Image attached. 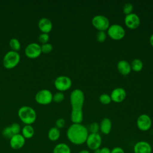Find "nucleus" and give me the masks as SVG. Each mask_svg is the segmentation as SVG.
I'll return each mask as SVG.
<instances>
[{
    "instance_id": "nucleus-1",
    "label": "nucleus",
    "mask_w": 153,
    "mask_h": 153,
    "mask_svg": "<svg viewBox=\"0 0 153 153\" xmlns=\"http://www.w3.org/2000/svg\"><path fill=\"white\" fill-rule=\"evenodd\" d=\"M88 134V128L81 124H72L66 131L68 139L71 143L76 145L85 143Z\"/></svg>"
},
{
    "instance_id": "nucleus-2",
    "label": "nucleus",
    "mask_w": 153,
    "mask_h": 153,
    "mask_svg": "<svg viewBox=\"0 0 153 153\" xmlns=\"http://www.w3.org/2000/svg\"><path fill=\"white\" fill-rule=\"evenodd\" d=\"M18 116L25 125H31L36 118L35 111L28 106H22L18 111Z\"/></svg>"
},
{
    "instance_id": "nucleus-3",
    "label": "nucleus",
    "mask_w": 153,
    "mask_h": 153,
    "mask_svg": "<svg viewBox=\"0 0 153 153\" xmlns=\"http://www.w3.org/2000/svg\"><path fill=\"white\" fill-rule=\"evenodd\" d=\"M84 99V94L81 90L78 88L74 90L70 95L72 109H82Z\"/></svg>"
},
{
    "instance_id": "nucleus-4",
    "label": "nucleus",
    "mask_w": 153,
    "mask_h": 153,
    "mask_svg": "<svg viewBox=\"0 0 153 153\" xmlns=\"http://www.w3.org/2000/svg\"><path fill=\"white\" fill-rule=\"evenodd\" d=\"M20 56L17 51L10 50L8 51L3 58L2 63L5 68L12 69L16 67L19 63Z\"/></svg>"
},
{
    "instance_id": "nucleus-5",
    "label": "nucleus",
    "mask_w": 153,
    "mask_h": 153,
    "mask_svg": "<svg viewBox=\"0 0 153 153\" xmlns=\"http://www.w3.org/2000/svg\"><path fill=\"white\" fill-rule=\"evenodd\" d=\"M108 36L114 40L122 39L126 34V31L124 27L118 24H113L109 26L107 30Z\"/></svg>"
},
{
    "instance_id": "nucleus-6",
    "label": "nucleus",
    "mask_w": 153,
    "mask_h": 153,
    "mask_svg": "<svg viewBox=\"0 0 153 153\" xmlns=\"http://www.w3.org/2000/svg\"><path fill=\"white\" fill-rule=\"evenodd\" d=\"M93 26L99 31H105L110 26L109 19L102 15H96L91 20Z\"/></svg>"
},
{
    "instance_id": "nucleus-7",
    "label": "nucleus",
    "mask_w": 153,
    "mask_h": 153,
    "mask_svg": "<svg viewBox=\"0 0 153 153\" xmlns=\"http://www.w3.org/2000/svg\"><path fill=\"white\" fill-rule=\"evenodd\" d=\"M54 84L56 88L62 92L68 90L71 87L72 81L69 77L65 75H61L55 79Z\"/></svg>"
},
{
    "instance_id": "nucleus-8",
    "label": "nucleus",
    "mask_w": 153,
    "mask_h": 153,
    "mask_svg": "<svg viewBox=\"0 0 153 153\" xmlns=\"http://www.w3.org/2000/svg\"><path fill=\"white\" fill-rule=\"evenodd\" d=\"M102 142V137L98 133H89L85 141V143L88 149L92 151L100 148Z\"/></svg>"
},
{
    "instance_id": "nucleus-9",
    "label": "nucleus",
    "mask_w": 153,
    "mask_h": 153,
    "mask_svg": "<svg viewBox=\"0 0 153 153\" xmlns=\"http://www.w3.org/2000/svg\"><path fill=\"white\" fill-rule=\"evenodd\" d=\"M35 100L41 105H48L53 101V94L47 89L38 91L35 95Z\"/></svg>"
},
{
    "instance_id": "nucleus-10",
    "label": "nucleus",
    "mask_w": 153,
    "mask_h": 153,
    "mask_svg": "<svg viewBox=\"0 0 153 153\" xmlns=\"http://www.w3.org/2000/svg\"><path fill=\"white\" fill-rule=\"evenodd\" d=\"M136 125L140 130L142 131H148L152 126L151 118L147 114H142L138 117L136 121Z\"/></svg>"
},
{
    "instance_id": "nucleus-11",
    "label": "nucleus",
    "mask_w": 153,
    "mask_h": 153,
    "mask_svg": "<svg viewBox=\"0 0 153 153\" xmlns=\"http://www.w3.org/2000/svg\"><path fill=\"white\" fill-rule=\"evenodd\" d=\"M25 53L26 56L30 59L36 58L42 53L41 45L36 42H31L26 47Z\"/></svg>"
},
{
    "instance_id": "nucleus-12",
    "label": "nucleus",
    "mask_w": 153,
    "mask_h": 153,
    "mask_svg": "<svg viewBox=\"0 0 153 153\" xmlns=\"http://www.w3.org/2000/svg\"><path fill=\"white\" fill-rule=\"evenodd\" d=\"M140 23V20L138 15L135 13H131L126 15L124 18L125 25L130 29H137Z\"/></svg>"
},
{
    "instance_id": "nucleus-13",
    "label": "nucleus",
    "mask_w": 153,
    "mask_h": 153,
    "mask_svg": "<svg viewBox=\"0 0 153 153\" xmlns=\"http://www.w3.org/2000/svg\"><path fill=\"white\" fill-rule=\"evenodd\" d=\"M152 151L151 144L145 140L137 142L133 146L134 153H152Z\"/></svg>"
},
{
    "instance_id": "nucleus-14",
    "label": "nucleus",
    "mask_w": 153,
    "mask_h": 153,
    "mask_svg": "<svg viewBox=\"0 0 153 153\" xmlns=\"http://www.w3.org/2000/svg\"><path fill=\"white\" fill-rule=\"evenodd\" d=\"M25 144V138L22 134H17L13 135L10 139V145L12 149L17 150L23 147Z\"/></svg>"
},
{
    "instance_id": "nucleus-15",
    "label": "nucleus",
    "mask_w": 153,
    "mask_h": 153,
    "mask_svg": "<svg viewBox=\"0 0 153 153\" xmlns=\"http://www.w3.org/2000/svg\"><path fill=\"white\" fill-rule=\"evenodd\" d=\"M110 96L112 101L115 103H120L125 99L126 91L123 88L117 87L112 91Z\"/></svg>"
},
{
    "instance_id": "nucleus-16",
    "label": "nucleus",
    "mask_w": 153,
    "mask_h": 153,
    "mask_svg": "<svg viewBox=\"0 0 153 153\" xmlns=\"http://www.w3.org/2000/svg\"><path fill=\"white\" fill-rule=\"evenodd\" d=\"M38 26L39 30L42 33H49L52 28H53V24L51 21L47 18V17H42L39 19L38 23Z\"/></svg>"
},
{
    "instance_id": "nucleus-17",
    "label": "nucleus",
    "mask_w": 153,
    "mask_h": 153,
    "mask_svg": "<svg viewBox=\"0 0 153 153\" xmlns=\"http://www.w3.org/2000/svg\"><path fill=\"white\" fill-rule=\"evenodd\" d=\"M117 66L118 72L123 75H128L131 71L130 64L125 60H120L118 62Z\"/></svg>"
},
{
    "instance_id": "nucleus-18",
    "label": "nucleus",
    "mask_w": 153,
    "mask_h": 153,
    "mask_svg": "<svg viewBox=\"0 0 153 153\" xmlns=\"http://www.w3.org/2000/svg\"><path fill=\"white\" fill-rule=\"evenodd\" d=\"M112 129V122L108 118H104L99 124V130L104 134H108Z\"/></svg>"
},
{
    "instance_id": "nucleus-19",
    "label": "nucleus",
    "mask_w": 153,
    "mask_h": 153,
    "mask_svg": "<svg viewBox=\"0 0 153 153\" xmlns=\"http://www.w3.org/2000/svg\"><path fill=\"white\" fill-rule=\"evenodd\" d=\"M71 119L73 124H81L83 120L82 109H72Z\"/></svg>"
},
{
    "instance_id": "nucleus-20",
    "label": "nucleus",
    "mask_w": 153,
    "mask_h": 153,
    "mask_svg": "<svg viewBox=\"0 0 153 153\" xmlns=\"http://www.w3.org/2000/svg\"><path fill=\"white\" fill-rule=\"evenodd\" d=\"M53 153H71V150L68 144L59 143L54 147Z\"/></svg>"
},
{
    "instance_id": "nucleus-21",
    "label": "nucleus",
    "mask_w": 153,
    "mask_h": 153,
    "mask_svg": "<svg viewBox=\"0 0 153 153\" xmlns=\"http://www.w3.org/2000/svg\"><path fill=\"white\" fill-rule=\"evenodd\" d=\"M22 135L26 139H30L34 135V128L31 125H25L21 130Z\"/></svg>"
},
{
    "instance_id": "nucleus-22",
    "label": "nucleus",
    "mask_w": 153,
    "mask_h": 153,
    "mask_svg": "<svg viewBox=\"0 0 153 153\" xmlns=\"http://www.w3.org/2000/svg\"><path fill=\"white\" fill-rule=\"evenodd\" d=\"M48 138L52 142H55L57 140L60 136V132L59 128L56 127H51L48 131Z\"/></svg>"
},
{
    "instance_id": "nucleus-23",
    "label": "nucleus",
    "mask_w": 153,
    "mask_h": 153,
    "mask_svg": "<svg viewBox=\"0 0 153 153\" xmlns=\"http://www.w3.org/2000/svg\"><path fill=\"white\" fill-rule=\"evenodd\" d=\"M130 66H131V70L137 72H140L142 69L143 65L141 60L139 59H135L131 62Z\"/></svg>"
},
{
    "instance_id": "nucleus-24",
    "label": "nucleus",
    "mask_w": 153,
    "mask_h": 153,
    "mask_svg": "<svg viewBox=\"0 0 153 153\" xmlns=\"http://www.w3.org/2000/svg\"><path fill=\"white\" fill-rule=\"evenodd\" d=\"M9 45L11 48V50L13 51H17L20 49V47H21L20 42L19 41V39H17V38H11L10 40Z\"/></svg>"
},
{
    "instance_id": "nucleus-25",
    "label": "nucleus",
    "mask_w": 153,
    "mask_h": 153,
    "mask_svg": "<svg viewBox=\"0 0 153 153\" xmlns=\"http://www.w3.org/2000/svg\"><path fill=\"white\" fill-rule=\"evenodd\" d=\"M99 101L102 104L108 105L111 103L112 100L110 95L106 93H103L100 94L99 96Z\"/></svg>"
},
{
    "instance_id": "nucleus-26",
    "label": "nucleus",
    "mask_w": 153,
    "mask_h": 153,
    "mask_svg": "<svg viewBox=\"0 0 153 153\" xmlns=\"http://www.w3.org/2000/svg\"><path fill=\"white\" fill-rule=\"evenodd\" d=\"M64 99H65V95L61 91L57 92L54 95H53V101L56 103H59L62 102L64 100Z\"/></svg>"
},
{
    "instance_id": "nucleus-27",
    "label": "nucleus",
    "mask_w": 153,
    "mask_h": 153,
    "mask_svg": "<svg viewBox=\"0 0 153 153\" xmlns=\"http://www.w3.org/2000/svg\"><path fill=\"white\" fill-rule=\"evenodd\" d=\"M88 130L90 132V133H98V131L99 130V124L96 122L91 123L88 126Z\"/></svg>"
},
{
    "instance_id": "nucleus-28",
    "label": "nucleus",
    "mask_w": 153,
    "mask_h": 153,
    "mask_svg": "<svg viewBox=\"0 0 153 153\" xmlns=\"http://www.w3.org/2000/svg\"><path fill=\"white\" fill-rule=\"evenodd\" d=\"M2 134L5 138L9 139L14 135L11 130L10 126H8L4 128L2 131Z\"/></svg>"
},
{
    "instance_id": "nucleus-29",
    "label": "nucleus",
    "mask_w": 153,
    "mask_h": 153,
    "mask_svg": "<svg viewBox=\"0 0 153 153\" xmlns=\"http://www.w3.org/2000/svg\"><path fill=\"white\" fill-rule=\"evenodd\" d=\"M41 48L42 53H49L53 49V45L50 43H45V44H42V45H41Z\"/></svg>"
},
{
    "instance_id": "nucleus-30",
    "label": "nucleus",
    "mask_w": 153,
    "mask_h": 153,
    "mask_svg": "<svg viewBox=\"0 0 153 153\" xmlns=\"http://www.w3.org/2000/svg\"><path fill=\"white\" fill-rule=\"evenodd\" d=\"M133 10V5L130 2H127L124 4L123 7V12L126 15H128L129 14L132 13Z\"/></svg>"
},
{
    "instance_id": "nucleus-31",
    "label": "nucleus",
    "mask_w": 153,
    "mask_h": 153,
    "mask_svg": "<svg viewBox=\"0 0 153 153\" xmlns=\"http://www.w3.org/2000/svg\"><path fill=\"white\" fill-rule=\"evenodd\" d=\"M96 40L99 42H103L106 39V33L105 31H99L96 33Z\"/></svg>"
},
{
    "instance_id": "nucleus-32",
    "label": "nucleus",
    "mask_w": 153,
    "mask_h": 153,
    "mask_svg": "<svg viewBox=\"0 0 153 153\" xmlns=\"http://www.w3.org/2000/svg\"><path fill=\"white\" fill-rule=\"evenodd\" d=\"M10 128L11 130L13 133V134H19L20 131L21 130V128H20V126L19 125V124L17 123H13L11 126H10Z\"/></svg>"
},
{
    "instance_id": "nucleus-33",
    "label": "nucleus",
    "mask_w": 153,
    "mask_h": 153,
    "mask_svg": "<svg viewBox=\"0 0 153 153\" xmlns=\"http://www.w3.org/2000/svg\"><path fill=\"white\" fill-rule=\"evenodd\" d=\"M49 40V35L46 33H42L38 36V41L42 44L47 43Z\"/></svg>"
},
{
    "instance_id": "nucleus-34",
    "label": "nucleus",
    "mask_w": 153,
    "mask_h": 153,
    "mask_svg": "<svg viewBox=\"0 0 153 153\" xmlns=\"http://www.w3.org/2000/svg\"><path fill=\"white\" fill-rule=\"evenodd\" d=\"M56 127H57V128H63L65 125V121L63 118H60L59 119H57L56 121Z\"/></svg>"
},
{
    "instance_id": "nucleus-35",
    "label": "nucleus",
    "mask_w": 153,
    "mask_h": 153,
    "mask_svg": "<svg viewBox=\"0 0 153 153\" xmlns=\"http://www.w3.org/2000/svg\"><path fill=\"white\" fill-rule=\"evenodd\" d=\"M111 153H125V152L122 148L116 146L111 150Z\"/></svg>"
},
{
    "instance_id": "nucleus-36",
    "label": "nucleus",
    "mask_w": 153,
    "mask_h": 153,
    "mask_svg": "<svg viewBox=\"0 0 153 153\" xmlns=\"http://www.w3.org/2000/svg\"><path fill=\"white\" fill-rule=\"evenodd\" d=\"M100 153H111V149L108 147H103L100 148Z\"/></svg>"
},
{
    "instance_id": "nucleus-37",
    "label": "nucleus",
    "mask_w": 153,
    "mask_h": 153,
    "mask_svg": "<svg viewBox=\"0 0 153 153\" xmlns=\"http://www.w3.org/2000/svg\"><path fill=\"white\" fill-rule=\"evenodd\" d=\"M149 42H150V44L151 45V46L153 47V33L151 35V36L149 38Z\"/></svg>"
},
{
    "instance_id": "nucleus-38",
    "label": "nucleus",
    "mask_w": 153,
    "mask_h": 153,
    "mask_svg": "<svg viewBox=\"0 0 153 153\" xmlns=\"http://www.w3.org/2000/svg\"><path fill=\"white\" fill-rule=\"evenodd\" d=\"M78 153H90V152L87 149H82V150L80 151Z\"/></svg>"
},
{
    "instance_id": "nucleus-39",
    "label": "nucleus",
    "mask_w": 153,
    "mask_h": 153,
    "mask_svg": "<svg viewBox=\"0 0 153 153\" xmlns=\"http://www.w3.org/2000/svg\"><path fill=\"white\" fill-rule=\"evenodd\" d=\"M93 153H100V148L96 149L93 151Z\"/></svg>"
}]
</instances>
